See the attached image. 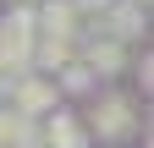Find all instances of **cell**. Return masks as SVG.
<instances>
[{
    "label": "cell",
    "mask_w": 154,
    "mask_h": 148,
    "mask_svg": "<svg viewBox=\"0 0 154 148\" xmlns=\"http://www.w3.org/2000/svg\"><path fill=\"white\" fill-rule=\"evenodd\" d=\"M94 132H99V137H127L132 132V110H127V99H99V104H94Z\"/></svg>",
    "instance_id": "6da1fadb"
},
{
    "label": "cell",
    "mask_w": 154,
    "mask_h": 148,
    "mask_svg": "<svg viewBox=\"0 0 154 148\" xmlns=\"http://www.w3.org/2000/svg\"><path fill=\"white\" fill-rule=\"evenodd\" d=\"M11 104H17V110H28V115H44V110L55 104V93H50V82H38V77H17Z\"/></svg>",
    "instance_id": "7a4b0ae2"
}]
</instances>
